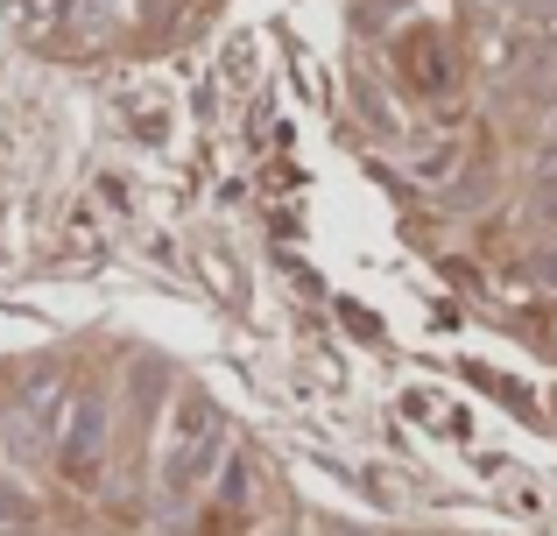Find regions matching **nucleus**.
I'll return each mask as SVG.
<instances>
[{
    "instance_id": "f257e3e1",
    "label": "nucleus",
    "mask_w": 557,
    "mask_h": 536,
    "mask_svg": "<svg viewBox=\"0 0 557 536\" xmlns=\"http://www.w3.org/2000/svg\"><path fill=\"white\" fill-rule=\"evenodd\" d=\"M219 452H226V416H219L212 396H198V388H184L177 396V424H170L163 438V509H190V495L205 487V473L219 466Z\"/></svg>"
},
{
    "instance_id": "f03ea898",
    "label": "nucleus",
    "mask_w": 557,
    "mask_h": 536,
    "mask_svg": "<svg viewBox=\"0 0 557 536\" xmlns=\"http://www.w3.org/2000/svg\"><path fill=\"white\" fill-rule=\"evenodd\" d=\"M99 452H107V396H78L71 424H57V459L71 487H99Z\"/></svg>"
},
{
    "instance_id": "7ed1b4c3",
    "label": "nucleus",
    "mask_w": 557,
    "mask_h": 536,
    "mask_svg": "<svg viewBox=\"0 0 557 536\" xmlns=\"http://www.w3.org/2000/svg\"><path fill=\"white\" fill-rule=\"evenodd\" d=\"M113 8H121V0H78V8H71V22H78V28H99Z\"/></svg>"
},
{
    "instance_id": "20e7f679",
    "label": "nucleus",
    "mask_w": 557,
    "mask_h": 536,
    "mask_svg": "<svg viewBox=\"0 0 557 536\" xmlns=\"http://www.w3.org/2000/svg\"><path fill=\"white\" fill-rule=\"evenodd\" d=\"M536 184H544V191H550V184H557V141H550L544 155H536Z\"/></svg>"
},
{
    "instance_id": "39448f33",
    "label": "nucleus",
    "mask_w": 557,
    "mask_h": 536,
    "mask_svg": "<svg viewBox=\"0 0 557 536\" xmlns=\"http://www.w3.org/2000/svg\"><path fill=\"white\" fill-rule=\"evenodd\" d=\"M544 283H550V289H557V248H550V254H544Z\"/></svg>"
},
{
    "instance_id": "423d86ee",
    "label": "nucleus",
    "mask_w": 557,
    "mask_h": 536,
    "mask_svg": "<svg viewBox=\"0 0 557 536\" xmlns=\"http://www.w3.org/2000/svg\"><path fill=\"white\" fill-rule=\"evenodd\" d=\"M325 536H368V529H325Z\"/></svg>"
}]
</instances>
